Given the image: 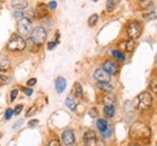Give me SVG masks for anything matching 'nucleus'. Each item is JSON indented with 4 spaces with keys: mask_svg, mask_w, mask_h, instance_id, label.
I'll return each instance as SVG.
<instances>
[{
    "mask_svg": "<svg viewBox=\"0 0 157 146\" xmlns=\"http://www.w3.org/2000/svg\"><path fill=\"white\" fill-rule=\"evenodd\" d=\"M127 34L131 38V40L139 38L140 34H141V25H140V23L136 21L131 22L128 24V27H127Z\"/></svg>",
    "mask_w": 157,
    "mask_h": 146,
    "instance_id": "obj_6",
    "label": "nucleus"
},
{
    "mask_svg": "<svg viewBox=\"0 0 157 146\" xmlns=\"http://www.w3.org/2000/svg\"><path fill=\"white\" fill-rule=\"evenodd\" d=\"M17 94H18V89H17V88H15V89H12V92H11V102H13V100L16 99V97H17Z\"/></svg>",
    "mask_w": 157,
    "mask_h": 146,
    "instance_id": "obj_28",
    "label": "nucleus"
},
{
    "mask_svg": "<svg viewBox=\"0 0 157 146\" xmlns=\"http://www.w3.org/2000/svg\"><path fill=\"white\" fill-rule=\"evenodd\" d=\"M97 127H98V129L103 133V132H105L106 130V128H108V123H106V121H104V120H98L97 121Z\"/></svg>",
    "mask_w": 157,
    "mask_h": 146,
    "instance_id": "obj_21",
    "label": "nucleus"
},
{
    "mask_svg": "<svg viewBox=\"0 0 157 146\" xmlns=\"http://www.w3.org/2000/svg\"><path fill=\"white\" fill-rule=\"evenodd\" d=\"M133 146H140V145H133Z\"/></svg>",
    "mask_w": 157,
    "mask_h": 146,
    "instance_id": "obj_42",
    "label": "nucleus"
},
{
    "mask_svg": "<svg viewBox=\"0 0 157 146\" xmlns=\"http://www.w3.org/2000/svg\"><path fill=\"white\" fill-rule=\"evenodd\" d=\"M6 48L9 51H23L25 48V41L23 38H21L20 35H12L11 39L9 40L7 45H6Z\"/></svg>",
    "mask_w": 157,
    "mask_h": 146,
    "instance_id": "obj_2",
    "label": "nucleus"
},
{
    "mask_svg": "<svg viewBox=\"0 0 157 146\" xmlns=\"http://www.w3.org/2000/svg\"><path fill=\"white\" fill-rule=\"evenodd\" d=\"M38 123H39V121H38V120H32V121L29 122V125H30V127H33V125H36Z\"/></svg>",
    "mask_w": 157,
    "mask_h": 146,
    "instance_id": "obj_39",
    "label": "nucleus"
},
{
    "mask_svg": "<svg viewBox=\"0 0 157 146\" xmlns=\"http://www.w3.org/2000/svg\"><path fill=\"white\" fill-rule=\"evenodd\" d=\"M90 116H92V117H97V116H98L97 110H96V109H92V110L90 111Z\"/></svg>",
    "mask_w": 157,
    "mask_h": 146,
    "instance_id": "obj_35",
    "label": "nucleus"
},
{
    "mask_svg": "<svg viewBox=\"0 0 157 146\" xmlns=\"http://www.w3.org/2000/svg\"><path fill=\"white\" fill-rule=\"evenodd\" d=\"M75 95L78 97V99H82V87L78 82L75 84Z\"/></svg>",
    "mask_w": 157,
    "mask_h": 146,
    "instance_id": "obj_23",
    "label": "nucleus"
},
{
    "mask_svg": "<svg viewBox=\"0 0 157 146\" xmlns=\"http://www.w3.org/2000/svg\"><path fill=\"white\" fill-rule=\"evenodd\" d=\"M12 114H13V111H12L11 109H7L6 112H5V118H6V120H10L11 116H12Z\"/></svg>",
    "mask_w": 157,
    "mask_h": 146,
    "instance_id": "obj_30",
    "label": "nucleus"
},
{
    "mask_svg": "<svg viewBox=\"0 0 157 146\" xmlns=\"http://www.w3.org/2000/svg\"><path fill=\"white\" fill-rule=\"evenodd\" d=\"M35 84H36V79H30V80L27 82V84H28V86H34Z\"/></svg>",
    "mask_w": 157,
    "mask_h": 146,
    "instance_id": "obj_36",
    "label": "nucleus"
},
{
    "mask_svg": "<svg viewBox=\"0 0 157 146\" xmlns=\"http://www.w3.org/2000/svg\"><path fill=\"white\" fill-rule=\"evenodd\" d=\"M129 133H131V137L133 139H145V138L150 137L151 130L146 125H144L141 122H137L132 125Z\"/></svg>",
    "mask_w": 157,
    "mask_h": 146,
    "instance_id": "obj_1",
    "label": "nucleus"
},
{
    "mask_svg": "<svg viewBox=\"0 0 157 146\" xmlns=\"http://www.w3.org/2000/svg\"><path fill=\"white\" fill-rule=\"evenodd\" d=\"M47 13H48V11H47V6H46L45 4H39L38 7H36V12H35V15H36L39 18H44V17L47 16Z\"/></svg>",
    "mask_w": 157,
    "mask_h": 146,
    "instance_id": "obj_10",
    "label": "nucleus"
},
{
    "mask_svg": "<svg viewBox=\"0 0 157 146\" xmlns=\"http://www.w3.org/2000/svg\"><path fill=\"white\" fill-rule=\"evenodd\" d=\"M134 41L133 40H127V41H124L123 43V47H124V50L127 51V52H131L133 48H134Z\"/></svg>",
    "mask_w": 157,
    "mask_h": 146,
    "instance_id": "obj_20",
    "label": "nucleus"
},
{
    "mask_svg": "<svg viewBox=\"0 0 157 146\" xmlns=\"http://www.w3.org/2000/svg\"><path fill=\"white\" fill-rule=\"evenodd\" d=\"M55 46H56V43H55V42H50V43L47 45V48H48V50H52Z\"/></svg>",
    "mask_w": 157,
    "mask_h": 146,
    "instance_id": "obj_40",
    "label": "nucleus"
},
{
    "mask_svg": "<svg viewBox=\"0 0 157 146\" xmlns=\"http://www.w3.org/2000/svg\"><path fill=\"white\" fill-rule=\"evenodd\" d=\"M94 79H96L98 82L109 84V81H110V75H109L105 70L98 69V70H96V73H94Z\"/></svg>",
    "mask_w": 157,
    "mask_h": 146,
    "instance_id": "obj_8",
    "label": "nucleus"
},
{
    "mask_svg": "<svg viewBox=\"0 0 157 146\" xmlns=\"http://www.w3.org/2000/svg\"><path fill=\"white\" fill-rule=\"evenodd\" d=\"M150 87H151L152 92H156V91H157V87H156V79H152V81H151V84H150Z\"/></svg>",
    "mask_w": 157,
    "mask_h": 146,
    "instance_id": "obj_31",
    "label": "nucleus"
},
{
    "mask_svg": "<svg viewBox=\"0 0 157 146\" xmlns=\"http://www.w3.org/2000/svg\"><path fill=\"white\" fill-rule=\"evenodd\" d=\"M22 122H23V121H20V122H18L17 125H13V130H16V129H17V128H18V127H20L21 125H22Z\"/></svg>",
    "mask_w": 157,
    "mask_h": 146,
    "instance_id": "obj_41",
    "label": "nucleus"
},
{
    "mask_svg": "<svg viewBox=\"0 0 157 146\" xmlns=\"http://www.w3.org/2000/svg\"><path fill=\"white\" fill-rule=\"evenodd\" d=\"M151 105H152V97H151L150 93H147V92H143L141 94L138 95L137 106L140 111L147 110Z\"/></svg>",
    "mask_w": 157,
    "mask_h": 146,
    "instance_id": "obj_4",
    "label": "nucleus"
},
{
    "mask_svg": "<svg viewBox=\"0 0 157 146\" xmlns=\"http://www.w3.org/2000/svg\"><path fill=\"white\" fill-rule=\"evenodd\" d=\"M94 138H96V133L93 130H87L83 135V141H88V140L94 139Z\"/></svg>",
    "mask_w": 157,
    "mask_h": 146,
    "instance_id": "obj_22",
    "label": "nucleus"
},
{
    "mask_svg": "<svg viewBox=\"0 0 157 146\" xmlns=\"http://www.w3.org/2000/svg\"><path fill=\"white\" fill-rule=\"evenodd\" d=\"M11 5H12V7L15 9V10H23V9H25L27 6H28V1H25V0H17V1H11Z\"/></svg>",
    "mask_w": 157,
    "mask_h": 146,
    "instance_id": "obj_11",
    "label": "nucleus"
},
{
    "mask_svg": "<svg viewBox=\"0 0 157 146\" xmlns=\"http://www.w3.org/2000/svg\"><path fill=\"white\" fill-rule=\"evenodd\" d=\"M85 146H105V145H104V143L101 140L94 138V139H91L88 141H85Z\"/></svg>",
    "mask_w": 157,
    "mask_h": 146,
    "instance_id": "obj_15",
    "label": "nucleus"
},
{
    "mask_svg": "<svg viewBox=\"0 0 157 146\" xmlns=\"http://www.w3.org/2000/svg\"><path fill=\"white\" fill-rule=\"evenodd\" d=\"M47 146H60V144H59V141H57V140H51Z\"/></svg>",
    "mask_w": 157,
    "mask_h": 146,
    "instance_id": "obj_34",
    "label": "nucleus"
},
{
    "mask_svg": "<svg viewBox=\"0 0 157 146\" xmlns=\"http://www.w3.org/2000/svg\"><path fill=\"white\" fill-rule=\"evenodd\" d=\"M17 30L21 35H29L33 30V24H32V20H28V18H22L17 23Z\"/></svg>",
    "mask_w": 157,
    "mask_h": 146,
    "instance_id": "obj_5",
    "label": "nucleus"
},
{
    "mask_svg": "<svg viewBox=\"0 0 157 146\" xmlns=\"http://www.w3.org/2000/svg\"><path fill=\"white\" fill-rule=\"evenodd\" d=\"M155 17H156V12H155V11H152V12H150L149 15H145V16H144L145 20H151V18H155Z\"/></svg>",
    "mask_w": 157,
    "mask_h": 146,
    "instance_id": "obj_29",
    "label": "nucleus"
},
{
    "mask_svg": "<svg viewBox=\"0 0 157 146\" xmlns=\"http://www.w3.org/2000/svg\"><path fill=\"white\" fill-rule=\"evenodd\" d=\"M33 112H36V106H32V107H30V110L27 112V116H28V117H29V116H32V115H33Z\"/></svg>",
    "mask_w": 157,
    "mask_h": 146,
    "instance_id": "obj_33",
    "label": "nucleus"
},
{
    "mask_svg": "<svg viewBox=\"0 0 157 146\" xmlns=\"http://www.w3.org/2000/svg\"><path fill=\"white\" fill-rule=\"evenodd\" d=\"M103 70H105L109 75H114V74H116V73L118 71V66L115 62H113V61H108V62L104 63V65H103Z\"/></svg>",
    "mask_w": 157,
    "mask_h": 146,
    "instance_id": "obj_9",
    "label": "nucleus"
},
{
    "mask_svg": "<svg viewBox=\"0 0 157 146\" xmlns=\"http://www.w3.org/2000/svg\"><path fill=\"white\" fill-rule=\"evenodd\" d=\"M46 38H47V33H46L45 28H42V27L34 28L32 30V33H30V39H32L33 43H35V45L44 43L46 41Z\"/></svg>",
    "mask_w": 157,
    "mask_h": 146,
    "instance_id": "obj_3",
    "label": "nucleus"
},
{
    "mask_svg": "<svg viewBox=\"0 0 157 146\" xmlns=\"http://www.w3.org/2000/svg\"><path fill=\"white\" fill-rule=\"evenodd\" d=\"M48 6H50L51 9H56V7H57V2H56V1H50Z\"/></svg>",
    "mask_w": 157,
    "mask_h": 146,
    "instance_id": "obj_37",
    "label": "nucleus"
},
{
    "mask_svg": "<svg viewBox=\"0 0 157 146\" xmlns=\"http://www.w3.org/2000/svg\"><path fill=\"white\" fill-rule=\"evenodd\" d=\"M111 134H113V128H111V127H108L106 130L103 132V138H109Z\"/></svg>",
    "mask_w": 157,
    "mask_h": 146,
    "instance_id": "obj_26",
    "label": "nucleus"
},
{
    "mask_svg": "<svg viewBox=\"0 0 157 146\" xmlns=\"http://www.w3.org/2000/svg\"><path fill=\"white\" fill-rule=\"evenodd\" d=\"M97 21H98V15H92L90 18H88V25H94L96 23H97Z\"/></svg>",
    "mask_w": 157,
    "mask_h": 146,
    "instance_id": "obj_25",
    "label": "nucleus"
},
{
    "mask_svg": "<svg viewBox=\"0 0 157 146\" xmlns=\"http://www.w3.org/2000/svg\"><path fill=\"white\" fill-rule=\"evenodd\" d=\"M24 93H25L27 95H32V93H33V91H32L30 88H24Z\"/></svg>",
    "mask_w": 157,
    "mask_h": 146,
    "instance_id": "obj_38",
    "label": "nucleus"
},
{
    "mask_svg": "<svg viewBox=\"0 0 157 146\" xmlns=\"http://www.w3.org/2000/svg\"><path fill=\"white\" fill-rule=\"evenodd\" d=\"M97 87L100 88L101 91L106 92V93H111L113 92V86L110 84H103V82H98L97 84Z\"/></svg>",
    "mask_w": 157,
    "mask_h": 146,
    "instance_id": "obj_16",
    "label": "nucleus"
},
{
    "mask_svg": "<svg viewBox=\"0 0 157 146\" xmlns=\"http://www.w3.org/2000/svg\"><path fill=\"white\" fill-rule=\"evenodd\" d=\"M104 114L108 117H113L115 114V107L114 106H104Z\"/></svg>",
    "mask_w": 157,
    "mask_h": 146,
    "instance_id": "obj_19",
    "label": "nucleus"
},
{
    "mask_svg": "<svg viewBox=\"0 0 157 146\" xmlns=\"http://www.w3.org/2000/svg\"><path fill=\"white\" fill-rule=\"evenodd\" d=\"M11 65V63L9 61V58L4 54H0V70H6L9 69Z\"/></svg>",
    "mask_w": 157,
    "mask_h": 146,
    "instance_id": "obj_13",
    "label": "nucleus"
},
{
    "mask_svg": "<svg viewBox=\"0 0 157 146\" xmlns=\"http://www.w3.org/2000/svg\"><path fill=\"white\" fill-rule=\"evenodd\" d=\"M74 141H75V135H74L73 130H70V129L64 130L63 134H62V143L64 145L70 146L74 144Z\"/></svg>",
    "mask_w": 157,
    "mask_h": 146,
    "instance_id": "obj_7",
    "label": "nucleus"
},
{
    "mask_svg": "<svg viewBox=\"0 0 157 146\" xmlns=\"http://www.w3.org/2000/svg\"><path fill=\"white\" fill-rule=\"evenodd\" d=\"M65 104L70 109V110H75V107H76V103H75V100H74V98L71 97V95H69L68 98H67V100H65Z\"/></svg>",
    "mask_w": 157,
    "mask_h": 146,
    "instance_id": "obj_18",
    "label": "nucleus"
},
{
    "mask_svg": "<svg viewBox=\"0 0 157 146\" xmlns=\"http://www.w3.org/2000/svg\"><path fill=\"white\" fill-rule=\"evenodd\" d=\"M111 54H113L114 58H116V61H118V62H124V54H123L121 51L114 50V51L111 52Z\"/></svg>",
    "mask_w": 157,
    "mask_h": 146,
    "instance_id": "obj_17",
    "label": "nucleus"
},
{
    "mask_svg": "<svg viewBox=\"0 0 157 146\" xmlns=\"http://www.w3.org/2000/svg\"><path fill=\"white\" fill-rule=\"evenodd\" d=\"M65 87H67V81H65V79H64V77H58V79L56 80V89H57V92H58V93H62Z\"/></svg>",
    "mask_w": 157,
    "mask_h": 146,
    "instance_id": "obj_12",
    "label": "nucleus"
},
{
    "mask_svg": "<svg viewBox=\"0 0 157 146\" xmlns=\"http://www.w3.org/2000/svg\"><path fill=\"white\" fill-rule=\"evenodd\" d=\"M13 16H15L16 18H18V20H22V18H23V16H24V13H23L22 11L15 10V12H13Z\"/></svg>",
    "mask_w": 157,
    "mask_h": 146,
    "instance_id": "obj_27",
    "label": "nucleus"
},
{
    "mask_svg": "<svg viewBox=\"0 0 157 146\" xmlns=\"http://www.w3.org/2000/svg\"><path fill=\"white\" fill-rule=\"evenodd\" d=\"M117 2L118 1H114V0H109V1H106V10H108V11H113Z\"/></svg>",
    "mask_w": 157,
    "mask_h": 146,
    "instance_id": "obj_24",
    "label": "nucleus"
},
{
    "mask_svg": "<svg viewBox=\"0 0 157 146\" xmlns=\"http://www.w3.org/2000/svg\"><path fill=\"white\" fill-rule=\"evenodd\" d=\"M22 109H23V105H17L16 106V109H15V111H13V114L15 115H18V114H21V111H22Z\"/></svg>",
    "mask_w": 157,
    "mask_h": 146,
    "instance_id": "obj_32",
    "label": "nucleus"
},
{
    "mask_svg": "<svg viewBox=\"0 0 157 146\" xmlns=\"http://www.w3.org/2000/svg\"><path fill=\"white\" fill-rule=\"evenodd\" d=\"M103 102H104V105H105V106H114L116 99H115V95H113L111 93H108V94L104 97Z\"/></svg>",
    "mask_w": 157,
    "mask_h": 146,
    "instance_id": "obj_14",
    "label": "nucleus"
}]
</instances>
